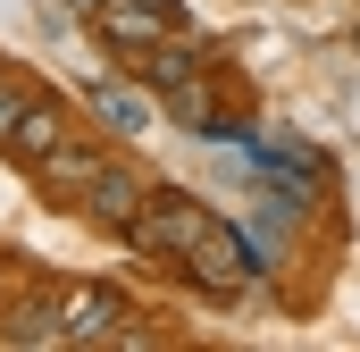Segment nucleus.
Listing matches in <instances>:
<instances>
[{
    "label": "nucleus",
    "instance_id": "423d86ee",
    "mask_svg": "<svg viewBox=\"0 0 360 352\" xmlns=\"http://www.w3.org/2000/svg\"><path fill=\"white\" fill-rule=\"evenodd\" d=\"M84 109L109 126V134H143V126H151V92H143V84H117V76H92Z\"/></svg>",
    "mask_w": 360,
    "mask_h": 352
},
{
    "label": "nucleus",
    "instance_id": "6e6552de",
    "mask_svg": "<svg viewBox=\"0 0 360 352\" xmlns=\"http://www.w3.org/2000/svg\"><path fill=\"white\" fill-rule=\"evenodd\" d=\"M51 143H59V109H51V101H42V92H34V109H25V118H17V126H8V143H0V151H8V160H17V168H34V160H42V151H51Z\"/></svg>",
    "mask_w": 360,
    "mask_h": 352
},
{
    "label": "nucleus",
    "instance_id": "20e7f679",
    "mask_svg": "<svg viewBox=\"0 0 360 352\" xmlns=\"http://www.w3.org/2000/svg\"><path fill=\"white\" fill-rule=\"evenodd\" d=\"M117 319H126V302H117L109 285H84V294L59 302V344H109Z\"/></svg>",
    "mask_w": 360,
    "mask_h": 352
},
{
    "label": "nucleus",
    "instance_id": "ddd939ff",
    "mask_svg": "<svg viewBox=\"0 0 360 352\" xmlns=\"http://www.w3.org/2000/svg\"><path fill=\"white\" fill-rule=\"evenodd\" d=\"M68 8H84V17H92V8H101V0H68Z\"/></svg>",
    "mask_w": 360,
    "mask_h": 352
},
{
    "label": "nucleus",
    "instance_id": "9d476101",
    "mask_svg": "<svg viewBox=\"0 0 360 352\" xmlns=\"http://www.w3.org/2000/svg\"><path fill=\"white\" fill-rule=\"evenodd\" d=\"M8 336H17V344H59V310H51V302H25V310L8 319Z\"/></svg>",
    "mask_w": 360,
    "mask_h": 352
},
{
    "label": "nucleus",
    "instance_id": "39448f33",
    "mask_svg": "<svg viewBox=\"0 0 360 352\" xmlns=\"http://www.w3.org/2000/svg\"><path fill=\"white\" fill-rule=\"evenodd\" d=\"M92 25H101L117 51H151L176 17H168V8H151V0H101V8H92Z\"/></svg>",
    "mask_w": 360,
    "mask_h": 352
},
{
    "label": "nucleus",
    "instance_id": "7ed1b4c3",
    "mask_svg": "<svg viewBox=\"0 0 360 352\" xmlns=\"http://www.w3.org/2000/svg\"><path fill=\"white\" fill-rule=\"evenodd\" d=\"M143 201H151V184H143V176H134V168H101V176H92V184H84V218H92V227H101V235H126Z\"/></svg>",
    "mask_w": 360,
    "mask_h": 352
},
{
    "label": "nucleus",
    "instance_id": "0eeeda50",
    "mask_svg": "<svg viewBox=\"0 0 360 352\" xmlns=\"http://www.w3.org/2000/svg\"><path fill=\"white\" fill-rule=\"evenodd\" d=\"M184 76H201V51L176 42V34H160V42L134 59V84H143V92H168V84H184Z\"/></svg>",
    "mask_w": 360,
    "mask_h": 352
},
{
    "label": "nucleus",
    "instance_id": "f257e3e1",
    "mask_svg": "<svg viewBox=\"0 0 360 352\" xmlns=\"http://www.w3.org/2000/svg\"><path fill=\"white\" fill-rule=\"evenodd\" d=\"M210 227H218V218H210L201 201H184V193H160V184H151V201L134 210L126 244H134L143 260H184V252H193V244H201Z\"/></svg>",
    "mask_w": 360,
    "mask_h": 352
},
{
    "label": "nucleus",
    "instance_id": "1a4fd4ad",
    "mask_svg": "<svg viewBox=\"0 0 360 352\" xmlns=\"http://www.w3.org/2000/svg\"><path fill=\"white\" fill-rule=\"evenodd\" d=\"M34 168H42V184H59V193H84L92 176H101V151H84V143H68V134H59Z\"/></svg>",
    "mask_w": 360,
    "mask_h": 352
},
{
    "label": "nucleus",
    "instance_id": "9b49d317",
    "mask_svg": "<svg viewBox=\"0 0 360 352\" xmlns=\"http://www.w3.org/2000/svg\"><path fill=\"white\" fill-rule=\"evenodd\" d=\"M168 109H176V126H193V134H201L218 101H210V92H201V84H193V76H184V84H168Z\"/></svg>",
    "mask_w": 360,
    "mask_h": 352
},
{
    "label": "nucleus",
    "instance_id": "f03ea898",
    "mask_svg": "<svg viewBox=\"0 0 360 352\" xmlns=\"http://www.w3.org/2000/svg\"><path fill=\"white\" fill-rule=\"evenodd\" d=\"M176 268L201 285V294H235L243 277H260V260H252V235H243V227H210V235H201V244H193Z\"/></svg>",
    "mask_w": 360,
    "mask_h": 352
},
{
    "label": "nucleus",
    "instance_id": "f8f14e48",
    "mask_svg": "<svg viewBox=\"0 0 360 352\" xmlns=\"http://www.w3.org/2000/svg\"><path fill=\"white\" fill-rule=\"evenodd\" d=\"M25 109H34V84H8V76H0V143H8V126H17Z\"/></svg>",
    "mask_w": 360,
    "mask_h": 352
}]
</instances>
